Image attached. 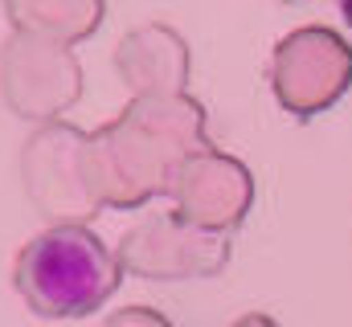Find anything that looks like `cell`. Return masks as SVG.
<instances>
[{"mask_svg": "<svg viewBox=\"0 0 352 327\" xmlns=\"http://www.w3.org/2000/svg\"><path fill=\"white\" fill-rule=\"evenodd\" d=\"M16 282L29 307L50 315H82L115 286V266L90 229L62 225L21 249Z\"/></svg>", "mask_w": 352, "mask_h": 327, "instance_id": "6da1fadb", "label": "cell"}, {"mask_svg": "<svg viewBox=\"0 0 352 327\" xmlns=\"http://www.w3.org/2000/svg\"><path fill=\"white\" fill-rule=\"evenodd\" d=\"M340 8H344V21L352 25V0H340Z\"/></svg>", "mask_w": 352, "mask_h": 327, "instance_id": "7a4b0ae2", "label": "cell"}]
</instances>
